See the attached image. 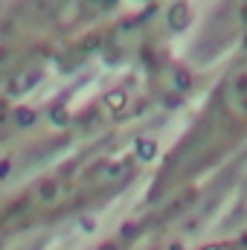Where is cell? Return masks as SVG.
<instances>
[{
	"mask_svg": "<svg viewBox=\"0 0 247 250\" xmlns=\"http://www.w3.org/2000/svg\"><path fill=\"white\" fill-rule=\"evenodd\" d=\"M125 178H131V169L123 160L79 163L26 187L21 195H15L12 204H6L0 218L6 227H35L44 221H56L70 209L76 212L79 207L96 201V192H111L117 187L123 189Z\"/></svg>",
	"mask_w": 247,
	"mask_h": 250,
	"instance_id": "2",
	"label": "cell"
},
{
	"mask_svg": "<svg viewBox=\"0 0 247 250\" xmlns=\"http://www.w3.org/2000/svg\"><path fill=\"white\" fill-rule=\"evenodd\" d=\"M242 148H247V59L215 82L189 128L163 157L154 178V198L198 184Z\"/></svg>",
	"mask_w": 247,
	"mask_h": 250,
	"instance_id": "1",
	"label": "cell"
},
{
	"mask_svg": "<svg viewBox=\"0 0 247 250\" xmlns=\"http://www.w3.org/2000/svg\"><path fill=\"white\" fill-rule=\"evenodd\" d=\"M93 250H96V248H93ZM99 250H120V245H102Z\"/></svg>",
	"mask_w": 247,
	"mask_h": 250,
	"instance_id": "4",
	"label": "cell"
},
{
	"mask_svg": "<svg viewBox=\"0 0 247 250\" xmlns=\"http://www.w3.org/2000/svg\"><path fill=\"white\" fill-rule=\"evenodd\" d=\"M221 21L227 29H247V0H224Z\"/></svg>",
	"mask_w": 247,
	"mask_h": 250,
	"instance_id": "3",
	"label": "cell"
}]
</instances>
